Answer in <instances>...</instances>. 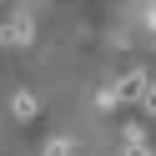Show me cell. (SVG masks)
<instances>
[{
	"instance_id": "obj_3",
	"label": "cell",
	"mask_w": 156,
	"mask_h": 156,
	"mask_svg": "<svg viewBox=\"0 0 156 156\" xmlns=\"http://www.w3.org/2000/svg\"><path fill=\"white\" fill-rule=\"evenodd\" d=\"M10 111L20 116V121H35V96H30V91H20V96L10 101Z\"/></svg>"
},
{
	"instance_id": "obj_2",
	"label": "cell",
	"mask_w": 156,
	"mask_h": 156,
	"mask_svg": "<svg viewBox=\"0 0 156 156\" xmlns=\"http://www.w3.org/2000/svg\"><path fill=\"white\" fill-rule=\"evenodd\" d=\"M30 35H35V25H30V20H20V15H15V20L5 25V30H0V41H5V45H30Z\"/></svg>"
},
{
	"instance_id": "obj_4",
	"label": "cell",
	"mask_w": 156,
	"mask_h": 156,
	"mask_svg": "<svg viewBox=\"0 0 156 156\" xmlns=\"http://www.w3.org/2000/svg\"><path fill=\"white\" fill-rule=\"evenodd\" d=\"M45 156H76V141H61V136H55V141L45 146Z\"/></svg>"
},
{
	"instance_id": "obj_1",
	"label": "cell",
	"mask_w": 156,
	"mask_h": 156,
	"mask_svg": "<svg viewBox=\"0 0 156 156\" xmlns=\"http://www.w3.org/2000/svg\"><path fill=\"white\" fill-rule=\"evenodd\" d=\"M96 101H101L106 111H111V106H121V101H141L146 111H151V76H146V71H131V76L121 81V86H111V91H101Z\"/></svg>"
},
{
	"instance_id": "obj_5",
	"label": "cell",
	"mask_w": 156,
	"mask_h": 156,
	"mask_svg": "<svg viewBox=\"0 0 156 156\" xmlns=\"http://www.w3.org/2000/svg\"><path fill=\"white\" fill-rule=\"evenodd\" d=\"M126 156H151V146H126Z\"/></svg>"
}]
</instances>
